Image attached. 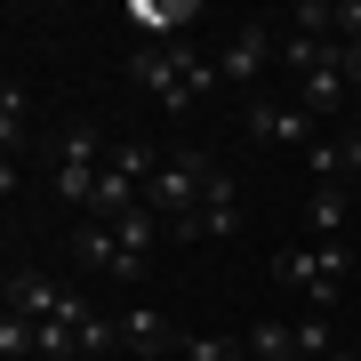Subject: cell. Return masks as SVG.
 Returning <instances> with one entry per match:
<instances>
[{
    "instance_id": "cell-1",
    "label": "cell",
    "mask_w": 361,
    "mask_h": 361,
    "mask_svg": "<svg viewBox=\"0 0 361 361\" xmlns=\"http://www.w3.org/2000/svg\"><path fill=\"white\" fill-rule=\"evenodd\" d=\"M209 177H217L209 145H161V169H153V185H145V209H153L161 225H185V217L201 209Z\"/></svg>"
},
{
    "instance_id": "cell-2",
    "label": "cell",
    "mask_w": 361,
    "mask_h": 361,
    "mask_svg": "<svg viewBox=\"0 0 361 361\" xmlns=\"http://www.w3.org/2000/svg\"><path fill=\"white\" fill-rule=\"evenodd\" d=\"M273 273H281L289 289H305L313 313H329L337 289L353 281V249H345V241H305V249H281V257H273Z\"/></svg>"
},
{
    "instance_id": "cell-3",
    "label": "cell",
    "mask_w": 361,
    "mask_h": 361,
    "mask_svg": "<svg viewBox=\"0 0 361 361\" xmlns=\"http://www.w3.org/2000/svg\"><path fill=\"white\" fill-rule=\"evenodd\" d=\"M104 153L113 145L97 137V121H73L65 137H56V161H49V185H56V201H73L80 217H89V201H97V177H104Z\"/></svg>"
},
{
    "instance_id": "cell-4",
    "label": "cell",
    "mask_w": 361,
    "mask_h": 361,
    "mask_svg": "<svg viewBox=\"0 0 361 361\" xmlns=\"http://www.w3.org/2000/svg\"><path fill=\"white\" fill-rule=\"evenodd\" d=\"M129 80H137V89H153L161 113H185V104H193V49H177V40H169V49H145V40H137Z\"/></svg>"
},
{
    "instance_id": "cell-5",
    "label": "cell",
    "mask_w": 361,
    "mask_h": 361,
    "mask_svg": "<svg viewBox=\"0 0 361 361\" xmlns=\"http://www.w3.org/2000/svg\"><path fill=\"white\" fill-rule=\"evenodd\" d=\"M169 233H177V241H233V233H241V177L217 161V177H209L201 209H193L185 225H169Z\"/></svg>"
},
{
    "instance_id": "cell-6",
    "label": "cell",
    "mask_w": 361,
    "mask_h": 361,
    "mask_svg": "<svg viewBox=\"0 0 361 361\" xmlns=\"http://www.w3.org/2000/svg\"><path fill=\"white\" fill-rule=\"evenodd\" d=\"M265 56H273V25H233V40L217 49V80L225 89H257Z\"/></svg>"
},
{
    "instance_id": "cell-7",
    "label": "cell",
    "mask_w": 361,
    "mask_h": 361,
    "mask_svg": "<svg viewBox=\"0 0 361 361\" xmlns=\"http://www.w3.org/2000/svg\"><path fill=\"white\" fill-rule=\"evenodd\" d=\"M249 137H257V145H297V153H313V121L297 113L289 97H257V104H249Z\"/></svg>"
},
{
    "instance_id": "cell-8",
    "label": "cell",
    "mask_w": 361,
    "mask_h": 361,
    "mask_svg": "<svg viewBox=\"0 0 361 361\" xmlns=\"http://www.w3.org/2000/svg\"><path fill=\"white\" fill-rule=\"evenodd\" d=\"M345 97H353V80H345V65H322V73H305V80H297V113H305V121H337V113H345Z\"/></svg>"
},
{
    "instance_id": "cell-9",
    "label": "cell",
    "mask_w": 361,
    "mask_h": 361,
    "mask_svg": "<svg viewBox=\"0 0 361 361\" xmlns=\"http://www.w3.org/2000/svg\"><path fill=\"white\" fill-rule=\"evenodd\" d=\"M73 257L89 265V273H113V281H129V257H121V233L104 225V217H80V233H73Z\"/></svg>"
},
{
    "instance_id": "cell-10",
    "label": "cell",
    "mask_w": 361,
    "mask_h": 361,
    "mask_svg": "<svg viewBox=\"0 0 361 361\" xmlns=\"http://www.w3.org/2000/svg\"><path fill=\"white\" fill-rule=\"evenodd\" d=\"M121 345H129V353H145V361H153V353H169V345H185V337H177V329H169V322H161V313H153V305H129V313H121Z\"/></svg>"
},
{
    "instance_id": "cell-11",
    "label": "cell",
    "mask_w": 361,
    "mask_h": 361,
    "mask_svg": "<svg viewBox=\"0 0 361 361\" xmlns=\"http://www.w3.org/2000/svg\"><path fill=\"white\" fill-rule=\"evenodd\" d=\"M113 233H121V257H129V281H137V273H145V249H153V241H161V233H169V225H161V217H153V209H145V201H137V209H129V217H113Z\"/></svg>"
},
{
    "instance_id": "cell-12",
    "label": "cell",
    "mask_w": 361,
    "mask_h": 361,
    "mask_svg": "<svg viewBox=\"0 0 361 361\" xmlns=\"http://www.w3.org/2000/svg\"><path fill=\"white\" fill-rule=\"evenodd\" d=\"M129 16L145 25V49H169V32L185 25V16H201L193 0H129Z\"/></svg>"
},
{
    "instance_id": "cell-13",
    "label": "cell",
    "mask_w": 361,
    "mask_h": 361,
    "mask_svg": "<svg viewBox=\"0 0 361 361\" xmlns=\"http://www.w3.org/2000/svg\"><path fill=\"white\" fill-rule=\"evenodd\" d=\"M345 209H353V185H313V201H305V225L322 233V241H337Z\"/></svg>"
},
{
    "instance_id": "cell-14",
    "label": "cell",
    "mask_w": 361,
    "mask_h": 361,
    "mask_svg": "<svg viewBox=\"0 0 361 361\" xmlns=\"http://www.w3.org/2000/svg\"><path fill=\"white\" fill-rule=\"evenodd\" d=\"M25 129H32V97L8 80V89H0V145H8V161L25 153Z\"/></svg>"
},
{
    "instance_id": "cell-15",
    "label": "cell",
    "mask_w": 361,
    "mask_h": 361,
    "mask_svg": "<svg viewBox=\"0 0 361 361\" xmlns=\"http://www.w3.org/2000/svg\"><path fill=\"white\" fill-rule=\"evenodd\" d=\"M241 337H249V361H289L297 353V329L289 322H249Z\"/></svg>"
},
{
    "instance_id": "cell-16",
    "label": "cell",
    "mask_w": 361,
    "mask_h": 361,
    "mask_svg": "<svg viewBox=\"0 0 361 361\" xmlns=\"http://www.w3.org/2000/svg\"><path fill=\"white\" fill-rule=\"evenodd\" d=\"M25 353H40V322H25V313H0V361H25Z\"/></svg>"
},
{
    "instance_id": "cell-17",
    "label": "cell",
    "mask_w": 361,
    "mask_h": 361,
    "mask_svg": "<svg viewBox=\"0 0 361 361\" xmlns=\"http://www.w3.org/2000/svg\"><path fill=\"white\" fill-rule=\"evenodd\" d=\"M177 353H185V361H249V337H217V329H201V337H185Z\"/></svg>"
},
{
    "instance_id": "cell-18",
    "label": "cell",
    "mask_w": 361,
    "mask_h": 361,
    "mask_svg": "<svg viewBox=\"0 0 361 361\" xmlns=\"http://www.w3.org/2000/svg\"><path fill=\"white\" fill-rule=\"evenodd\" d=\"M297 353H313V361H329V353H337V329H329V313H305V322H297Z\"/></svg>"
},
{
    "instance_id": "cell-19",
    "label": "cell",
    "mask_w": 361,
    "mask_h": 361,
    "mask_svg": "<svg viewBox=\"0 0 361 361\" xmlns=\"http://www.w3.org/2000/svg\"><path fill=\"white\" fill-rule=\"evenodd\" d=\"M329 32L345 40V49H361V0H337V16H329Z\"/></svg>"
},
{
    "instance_id": "cell-20",
    "label": "cell",
    "mask_w": 361,
    "mask_h": 361,
    "mask_svg": "<svg viewBox=\"0 0 361 361\" xmlns=\"http://www.w3.org/2000/svg\"><path fill=\"white\" fill-rule=\"evenodd\" d=\"M345 80H353V89H361V49H345Z\"/></svg>"
},
{
    "instance_id": "cell-21",
    "label": "cell",
    "mask_w": 361,
    "mask_h": 361,
    "mask_svg": "<svg viewBox=\"0 0 361 361\" xmlns=\"http://www.w3.org/2000/svg\"><path fill=\"white\" fill-rule=\"evenodd\" d=\"M329 361H353V345H337V353H329Z\"/></svg>"
},
{
    "instance_id": "cell-22",
    "label": "cell",
    "mask_w": 361,
    "mask_h": 361,
    "mask_svg": "<svg viewBox=\"0 0 361 361\" xmlns=\"http://www.w3.org/2000/svg\"><path fill=\"white\" fill-rule=\"evenodd\" d=\"M289 361H313V353H289Z\"/></svg>"
},
{
    "instance_id": "cell-23",
    "label": "cell",
    "mask_w": 361,
    "mask_h": 361,
    "mask_svg": "<svg viewBox=\"0 0 361 361\" xmlns=\"http://www.w3.org/2000/svg\"><path fill=\"white\" fill-rule=\"evenodd\" d=\"M353 193H361V185H353Z\"/></svg>"
}]
</instances>
